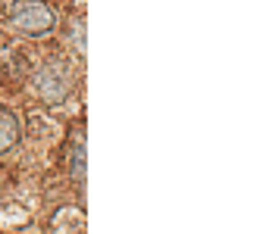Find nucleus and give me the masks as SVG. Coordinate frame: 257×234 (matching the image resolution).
I'll list each match as a JSON object with an SVG mask.
<instances>
[{
  "instance_id": "obj_1",
  "label": "nucleus",
  "mask_w": 257,
  "mask_h": 234,
  "mask_svg": "<svg viewBox=\"0 0 257 234\" xmlns=\"http://www.w3.org/2000/svg\"><path fill=\"white\" fill-rule=\"evenodd\" d=\"M35 90H38V97H41L44 103H50V106L63 103V100L69 97V90H72V72H69V66L63 60L44 62V66L35 72Z\"/></svg>"
},
{
  "instance_id": "obj_2",
  "label": "nucleus",
  "mask_w": 257,
  "mask_h": 234,
  "mask_svg": "<svg viewBox=\"0 0 257 234\" xmlns=\"http://www.w3.org/2000/svg\"><path fill=\"white\" fill-rule=\"evenodd\" d=\"M10 22L16 25V32L22 34H47L50 28L57 25V12L50 10L41 0H19L10 12Z\"/></svg>"
},
{
  "instance_id": "obj_5",
  "label": "nucleus",
  "mask_w": 257,
  "mask_h": 234,
  "mask_svg": "<svg viewBox=\"0 0 257 234\" xmlns=\"http://www.w3.org/2000/svg\"><path fill=\"white\" fill-rule=\"evenodd\" d=\"M69 44H72V50L79 56H85V19L82 16H75L69 22Z\"/></svg>"
},
{
  "instance_id": "obj_4",
  "label": "nucleus",
  "mask_w": 257,
  "mask_h": 234,
  "mask_svg": "<svg viewBox=\"0 0 257 234\" xmlns=\"http://www.w3.org/2000/svg\"><path fill=\"white\" fill-rule=\"evenodd\" d=\"M19 140V125L13 112H0V153H7Z\"/></svg>"
},
{
  "instance_id": "obj_3",
  "label": "nucleus",
  "mask_w": 257,
  "mask_h": 234,
  "mask_svg": "<svg viewBox=\"0 0 257 234\" xmlns=\"http://www.w3.org/2000/svg\"><path fill=\"white\" fill-rule=\"evenodd\" d=\"M69 175L79 188H85V132L72 134V150H69Z\"/></svg>"
}]
</instances>
